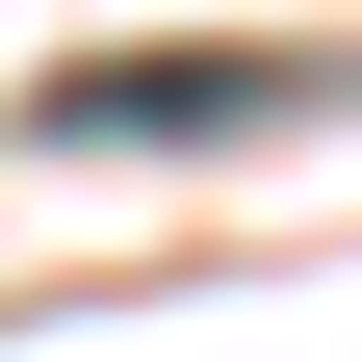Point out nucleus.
<instances>
[{
    "mask_svg": "<svg viewBox=\"0 0 362 362\" xmlns=\"http://www.w3.org/2000/svg\"><path fill=\"white\" fill-rule=\"evenodd\" d=\"M285 104V52H104V78H52V129H259Z\"/></svg>",
    "mask_w": 362,
    "mask_h": 362,
    "instance_id": "nucleus-1",
    "label": "nucleus"
}]
</instances>
